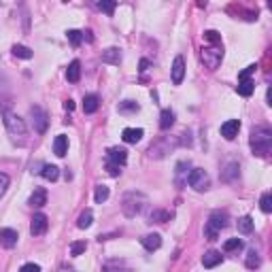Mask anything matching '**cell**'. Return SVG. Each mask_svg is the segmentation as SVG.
I'll return each mask as SVG.
<instances>
[{
    "label": "cell",
    "instance_id": "1",
    "mask_svg": "<svg viewBox=\"0 0 272 272\" xmlns=\"http://www.w3.org/2000/svg\"><path fill=\"white\" fill-rule=\"evenodd\" d=\"M249 145H251V151L260 157H266L272 149V132L268 128H253L251 130V138H249Z\"/></svg>",
    "mask_w": 272,
    "mask_h": 272
},
{
    "label": "cell",
    "instance_id": "2",
    "mask_svg": "<svg viewBox=\"0 0 272 272\" xmlns=\"http://www.w3.org/2000/svg\"><path fill=\"white\" fill-rule=\"evenodd\" d=\"M4 128L6 132H9L11 140L17 142V145H24L26 142V134H28V128H26V121L21 119L19 115H15V113H4Z\"/></svg>",
    "mask_w": 272,
    "mask_h": 272
},
{
    "label": "cell",
    "instance_id": "3",
    "mask_svg": "<svg viewBox=\"0 0 272 272\" xmlns=\"http://www.w3.org/2000/svg\"><path fill=\"white\" fill-rule=\"evenodd\" d=\"M147 206V196L140 194V191H130V194L124 196V202H121V211H124L126 217H136L140 215L142 209Z\"/></svg>",
    "mask_w": 272,
    "mask_h": 272
},
{
    "label": "cell",
    "instance_id": "4",
    "mask_svg": "<svg viewBox=\"0 0 272 272\" xmlns=\"http://www.w3.org/2000/svg\"><path fill=\"white\" fill-rule=\"evenodd\" d=\"M227 226V213L226 211H213L209 221H206V238L217 240V234Z\"/></svg>",
    "mask_w": 272,
    "mask_h": 272
},
{
    "label": "cell",
    "instance_id": "5",
    "mask_svg": "<svg viewBox=\"0 0 272 272\" xmlns=\"http://www.w3.org/2000/svg\"><path fill=\"white\" fill-rule=\"evenodd\" d=\"M224 60V47L221 45H209V47H202V62L209 70H215Z\"/></svg>",
    "mask_w": 272,
    "mask_h": 272
},
{
    "label": "cell",
    "instance_id": "6",
    "mask_svg": "<svg viewBox=\"0 0 272 272\" xmlns=\"http://www.w3.org/2000/svg\"><path fill=\"white\" fill-rule=\"evenodd\" d=\"M187 183H189V187H194L196 191H206L211 187V179L206 175V170H202V168L191 170L189 177H187Z\"/></svg>",
    "mask_w": 272,
    "mask_h": 272
},
{
    "label": "cell",
    "instance_id": "7",
    "mask_svg": "<svg viewBox=\"0 0 272 272\" xmlns=\"http://www.w3.org/2000/svg\"><path fill=\"white\" fill-rule=\"evenodd\" d=\"M30 117H32V126L39 134H45L47 132V126H49V117L47 113L41 109V106H30Z\"/></svg>",
    "mask_w": 272,
    "mask_h": 272
},
{
    "label": "cell",
    "instance_id": "8",
    "mask_svg": "<svg viewBox=\"0 0 272 272\" xmlns=\"http://www.w3.org/2000/svg\"><path fill=\"white\" fill-rule=\"evenodd\" d=\"M47 227H49L47 215H43V213L34 215L32 221H30V234H32V236H43V234L47 232Z\"/></svg>",
    "mask_w": 272,
    "mask_h": 272
},
{
    "label": "cell",
    "instance_id": "9",
    "mask_svg": "<svg viewBox=\"0 0 272 272\" xmlns=\"http://www.w3.org/2000/svg\"><path fill=\"white\" fill-rule=\"evenodd\" d=\"M238 130H240V121L238 119H227L224 126H221V136L226 140H234L238 136Z\"/></svg>",
    "mask_w": 272,
    "mask_h": 272
},
{
    "label": "cell",
    "instance_id": "10",
    "mask_svg": "<svg viewBox=\"0 0 272 272\" xmlns=\"http://www.w3.org/2000/svg\"><path fill=\"white\" fill-rule=\"evenodd\" d=\"M17 232L15 230H11V227H2L0 230V245H2L4 249H13L17 245Z\"/></svg>",
    "mask_w": 272,
    "mask_h": 272
},
{
    "label": "cell",
    "instance_id": "11",
    "mask_svg": "<svg viewBox=\"0 0 272 272\" xmlns=\"http://www.w3.org/2000/svg\"><path fill=\"white\" fill-rule=\"evenodd\" d=\"M106 162L117 164V166L121 168L128 162V151L126 149H119V147H113V149H109V153H106Z\"/></svg>",
    "mask_w": 272,
    "mask_h": 272
},
{
    "label": "cell",
    "instance_id": "12",
    "mask_svg": "<svg viewBox=\"0 0 272 272\" xmlns=\"http://www.w3.org/2000/svg\"><path fill=\"white\" fill-rule=\"evenodd\" d=\"M183 77H185V60L181 58V55H177L175 62H173V83L181 85Z\"/></svg>",
    "mask_w": 272,
    "mask_h": 272
},
{
    "label": "cell",
    "instance_id": "13",
    "mask_svg": "<svg viewBox=\"0 0 272 272\" xmlns=\"http://www.w3.org/2000/svg\"><path fill=\"white\" fill-rule=\"evenodd\" d=\"M142 132L140 128H126L124 132H121V138H124V142H128V145H136L140 138H142Z\"/></svg>",
    "mask_w": 272,
    "mask_h": 272
},
{
    "label": "cell",
    "instance_id": "14",
    "mask_svg": "<svg viewBox=\"0 0 272 272\" xmlns=\"http://www.w3.org/2000/svg\"><path fill=\"white\" fill-rule=\"evenodd\" d=\"M140 245L147 249V251H155V249L162 247V236L160 234H147L140 238Z\"/></svg>",
    "mask_w": 272,
    "mask_h": 272
},
{
    "label": "cell",
    "instance_id": "15",
    "mask_svg": "<svg viewBox=\"0 0 272 272\" xmlns=\"http://www.w3.org/2000/svg\"><path fill=\"white\" fill-rule=\"evenodd\" d=\"M221 262H224V255H221L219 251H206L204 257H202L204 268H215V266H219Z\"/></svg>",
    "mask_w": 272,
    "mask_h": 272
},
{
    "label": "cell",
    "instance_id": "16",
    "mask_svg": "<svg viewBox=\"0 0 272 272\" xmlns=\"http://www.w3.org/2000/svg\"><path fill=\"white\" fill-rule=\"evenodd\" d=\"M236 91H238L240 96L249 98L255 91V83L251 81V79H238V85H236Z\"/></svg>",
    "mask_w": 272,
    "mask_h": 272
},
{
    "label": "cell",
    "instance_id": "17",
    "mask_svg": "<svg viewBox=\"0 0 272 272\" xmlns=\"http://www.w3.org/2000/svg\"><path fill=\"white\" fill-rule=\"evenodd\" d=\"M66 151H68V138H66L64 134L55 136V140H53V153L58 155V157H64V155H66Z\"/></svg>",
    "mask_w": 272,
    "mask_h": 272
},
{
    "label": "cell",
    "instance_id": "18",
    "mask_svg": "<svg viewBox=\"0 0 272 272\" xmlns=\"http://www.w3.org/2000/svg\"><path fill=\"white\" fill-rule=\"evenodd\" d=\"M30 204L37 206V209L45 206V204H47V191L43 189V187H37V189L32 191V196H30Z\"/></svg>",
    "mask_w": 272,
    "mask_h": 272
},
{
    "label": "cell",
    "instance_id": "19",
    "mask_svg": "<svg viewBox=\"0 0 272 272\" xmlns=\"http://www.w3.org/2000/svg\"><path fill=\"white\" fill-rule=\"evenodd\" d=\"M66 79H68V83H77L81 79V64H79V60L70 62V66L66 70Z\"/></svg>",
    "mask_w": 272,
    "mask_h": 272
},
{
    "label": "cell",
    "instance_id": "20",
    "mask_svg": "<svg viewBox=\"0 0 272 272\" xmlns=\"http://www.w3.org/2000/svg\"><path fill=\"white\" fill-rule=\"evenodd\" d=\"M102 62L104 64H119L121 62V53L117 47H109L106 51H102Z\"/></svg>",
    "mask_w": 272,
    "mask_h": 272
},
{
    "label": "cell",
    "instance_id": "21",
    "mask_svg": "<svg viewBox=\"0 0 272 272\" xmlns=\"http://www.w3.org/2000/svg\"><path fill=\"white\" fill-rule=\"evenodd\" d=\"M98 104H100V100L96 94H88L83 98V111L85 113H96L98 111Z\"/></svg>",
    "mask_w": 272,
    "mask_h": 272
},
{
    "label": "cell",
    "instance_id": "22",
    "mask_svg": "<svg viewBox=\"0 0 272 272\" xmlns=\"http://www.w3.org/2000/svg\"><path fill=\"white\" fill-rule=\"evenodd\" d=\"M91 221H94V213H91V209H85L81 213V217H79V221H77V227L79 230H88V227L91 226Z\"/></svg>",
    "mask_w": 272,
    "mask_h": 272
},
{
    "label": "cell",
    "instance_id": "23",
    "mask_svg": "<svg viewBox=\"0 0 272 272\" xmlns=\"http://www.w3.org/2000/svg\"><path fill=\"white\" fill-rule=\"evenodd\" d=\"M189 162H179L177 164V185H187V170Z\"/></svg>",
    "mask_w": 272,
    "mask_h": 272
},
{
    "label": "cell",
    "instance_id": "24",
    "mask_svg": "<svg viewBox=\"0 0 272 272\" xmlns=\"http://www.w3.org/2000/svg\"><path fill=\"white\" fill-rule=\"evenodd\" d=\"M41 175H43V179H47V181H58L60 168H58V166H51V164H47V166H43Z\"/></svg>",
    "mask_w": 272,
    "mask_h": 272
},
{
    "label": "cell",
    "instance_id": "25",
    "mask_svg": "<svg viewBox=\"0 0 272 272\" xmlns=\"http://www.w3.org/2000/svg\"><path fill=\"white\" fill-rule=\"evenodd\" d=\"M173 124H175V113L170 109H164L162 115H160V128H162V130H168Z\"/></svg>",
    "mask_w": 272,
    "mask_h": 272
},
{
    "label": "cell",
    "instance_id": "26",
    "mask_svg": "<svg viewBox=\"0 0 272 272\" xmlns=\"http://www.w3.org/2000/svg\"><path fill=\"white\" fill-rule=\"evenodd\" d=\"M238 232L240 234H251L253 232V219L249 217V215H245V217L238 219Z\"/></svg>",
    "mask_w": 272,
    "mask_h": 272
},
{
    "label": "cell",
    "instance_id": "27",
    "mask_svg": "<svg viewBox=\"0 0 272 272\" xmlns=\"http://www.w3.org/2000/svg\"><path fill=\"white\" fill-rule=\"evenodd\" d=\"M170 217H173V215H170L168 211H153L151 215H149V221H155V224H164V221H170Z\"/></svg>",
    "mask_w": 272,
    "mask_h": 272
},
{
    "label": "cell",
    "instance_id": "28",
    "mask_svg": "<svg viewBox=\"0 0 272 272\" xmlns=\"http://www.w3.org/2000/svg\"><path fill=\"white\" fill-rule=\"evenodd\" d=\"M13 55H15V58H21V60H30L32 51L26 45H15V47H13Z\"/></svg>",
    "mask_w": 272,
    "mask_h": 272
},
{
    "label": "cell",
    "instance_id": "29",
    "mask_svg": "<svg viewBox=\"0 0 272 272\" xmlns=\"http://www.w3.org/2000/svg\"><path fill=\"white\" fill-rule=\"evenodd\" d=\"M247 268H251V270H255V268H260V264H262V257H260V253H255V251H249L247 253Z\"/></svg>",
    "mask_w": 272,
    "mask_h": 272
},
{
    "label": "cell",
    "instance_id": "30",
    "mask_svg": "<svg viewBox=\"0 0 272 272\" xmlns=\"http://www.w3.org/2000/svg\"><path fill=\"white\" fill-rule=\"evenodd\" d=\"M109 194H111V191H109V187H106V185H98V187H96V194H94V200H96L98 204H102L104 200H109Z\"/></svg>",
    "mask_w": 272,
    "mask_h": 272
},
{
    "label": "cell",
    "instance_id": "31",
    "mask_svg": "<svg viewBox=\"0 0 272 272\" xmlns=\"http://www.w3.org/2000/svg\"><path fill=\"white\" fill-rule=\"evenodd\" d=\"M66 39L70 41V45H73V47H79V45H81V41H83V32L68 30V32H66Z\"/></svg>",
    "mask_w": 272,
    "mask_h": 272
},
{
    "label": "cell",
    "instance_id": "32",
    "mask_svg": "<svg viewBox=\"0 0 272 272\" xmlns=\"http://www.w3.org/2000/svg\"><path fill=\"white\" fill-rule=\"evenodd\" d=\"M260 209H262L264 213H270V211H272V196H270V191H264V194H262Z\"/></svg>",
    "mask_w": 272,
    "mask_h": 272
},
{
    "label": "cell",
    "instance_id": "33",
    "mask_svg": "<svg viewBox=\"0 0 272 272\" xmlns=\"http://www.w3.org/2000/svg\"><path fill=\"white\" fill-rule=\"evenodd\" d=\"M238 249H242V240H240V238H230V240H226V245H224V251H226V253L238 251Z\"/></svg>",
    "mask_w": 272,
    "mask_h": 272
},
{
    "label": "cell",
    "instance_id": "34",
    "mask_svg": "<svg viewBox=\"0 0 272 272\" xmlns=\"http://www.w3.org/2000/svg\"><path fill=\"white\" fill-rule=\"evenodd\" d=\"M136 111H138V104L132 102V100H124L119 104V113H136Z\"/></svg>",
    "mask_w": 272,
    "mask_h": 272
},
{
    "label": "cell",
    "instance_id": "35",
    "mask_svg": "<svg viewBox=\"0 0 272 272\" xmlns=\"http://www.w3.org/2000/svg\"><path fill=\"white\" fill-rule=\"evenodd\" d=\"M85 251V242L83 240H77L70 245V255H81Z\"/></svg>",
    "mask_w": 272,
    "mask_h": 272
},
{
    "label": "cell",
    "instance_id": "36",
    "mask_svg": "<svg viewBox=\"0 0 272 272\" xmlns=\"http://www.w3.org/2000/svg\"><path fill=\"white\" fill-rule=\"evenodd\" d=\"M204 39L209 41V43H213V45H221V39H219V34L215 32V30H206L204 32Z\"/></svg>",
    "mask_w": 272,
    "mask_h": 272
},
{
    "label": "cell",
    "instance_id": "37",
    "mask_svg": "<svg viewBox=\"0 0 272 272\" xmlns=\"http://www.w3.org/2000/svg\"><path fill=\"white\" fill-rule=\"evenodd\" d=\"M115 6H117V2H98V9H100V11H104L106 15H113Z\"/></svg>",
    "mask_w": 272,
    "mask_h": 272
},
{
    "label": "cell",
    "instance_id": "38",
    "mask_svg": "<svg viewBox=\"0 0 272 272\" xmlns=\"http://www.w3.org/2000/svg\"><path fill=\"white\" fill-rule=\"evenodd\" d=\"M9 183H11L9 175L0 173V196H4V191H6V187H9Z\"/></svg>",
    "mask_w": 272,
    "mask_h": 272
},
{
    "label": "cell",
    "instance_id": "39",
    "mask_svg": "<svg viewBox=\"0 0 272 272\" xmlns=\"http://www.w3.org/2000/svg\"><path fill=\"white\" fill-rule=\"evenodd\" d=\"M106 173H109L111 177H119L121 168L117 166V164H111V162H106Z\"/></svg>",
    "mask_w": 272,
    "mask_h": 272
},
{
    "label": "cell",
    "instance_id": "40",
    "mask_svg": "<svg viewBox=\"0 0 272 272\" xmlns=\"http://www.w3.org/2000/svg\"><path fill=\"white\" fill-rule=\"evenodd\" d=\"M255 68H257L255 64H251V66H247V68H245V70H242V73L238 75V79H251V75L255 73Z\"/></svg>",
    "mask_w": 272,
    "mask_h": 272
},
{
    "label": "cell",
    "instance_id": "41",
    "mask_svg": "<svg viewBox=\"0 0 272 272\" xmlns=\"http://www.w3.org/2000/svg\"><path fill=\"white\" fill-rule=\"evenodd\" d=\"M19 272H41V266L39 264H24V266L19 268Z\"/></svg>",
    "mask_w": 272,
    "mask_h": 272
},
{
    "label": "cell",
    "instance_id": "42",
    "mask_svg": "<svg viewBox=\"0 0 272 272\" xmlns=\"http://www.w3.org/2000/svg\"><path fill=\"white\" fill-rule=\"evenodd\" d=\"M9 106H11V102H9V98H0V113H9Z\"/></svg>",
    "mask_w": 272,
    "mask_h": 272
},
{
    "label": "cell",
    "instance_id": "43",
    "mask_svg": "<svg viewBox=\"0 0 272 272\" xmlns=\"http://www.w3.org/2000/svg\"><path fill=\"white\" fill-rule=\"evenodd\" d=\"M64 109H66V111H73V109H75V102H73V100H66V102H64Z\"/></svg>",
    "mask_w": 272,
    "mask_h": 272
},
{
    "label": "cell",
    "instance_id": "44",
    "mask_svg": "<svg viewBox=\"0 0 272 272\" xmlns=\"http://www.w3.org/2000/svg\"><path fill=\"white\" fill-rule=\"evenodd\" d=\"M149 68V60H140V70H147Z\"/></svg>",
    "mask_w": 272,
    "mask_h": 272
}]
</instances>
